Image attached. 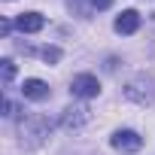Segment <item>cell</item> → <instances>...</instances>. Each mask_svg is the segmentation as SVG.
Wrapping results in <instances>:
<instances>
[{
	"label": "cell",
	"mask_w": 155,
	"mask_h": 155,
	"mask_svg": "<svg viewBox=\"0 0 155 155\" xmlns=\"http://www.w3.org/2000/svg\"><path fill=\"white\" fill-rule=\"evenodd\" d=\"M43 25H46V18L40 12H21V15H15V28L21 34H37V31H43Z\"/></svg>",
	"instance_id": "4"
},
{
	"label": "cell",
	"mask_w": 155,
	"mask_h": 155,
	"mask_svg": "<svg viewBox=\"0 0 155 155\" xmlns=\"http://www.w3.org/2000/svg\"><path fill=\"white\" fill-rule=\"evenodd\" d=\"M113 28H116V34H125V37H128V34H134V31L140 28V12H137V9H125V12L116 18V25H113Z\"/></svg>",
	"instance_id": "6"
},
{
	"label": "cell",
	"mask_w": 155,
	"mask_h": 155,
	"mask_svg": "<svg viewBox=\"0 0 155 155\" xmlns=\"http://www.w3.org/2000/svg\"><path fill=\"white\" fill-rule=\"evenodd\" d=\"M88 119H91V116H88V110H85V107H70V110H64L61 125H64V128H82Z\"/></svg>",
	"instance_id": "7"
},
{
	"label": "cell",
	"mask_w": 155,
	"mask_h": 155,
	"mask_svg": "<svg viewBox=\"0 0 155 155\" xmlns=\"http://www.w3.org/2000/svg\"><path fill=\"white\" fill-rule=\"evenodd\" d=\"M21 94L28 97V101H49V85L43 82V79H25L21 82Z\"/></svg>",
	"instance_id": "5"
},
{
	"label": "cell",
	"mask_w": 155,
	"mask_h": 155,
	"mask_svg": "<svg viewBox=\"0 0 155 155\" xmlns=\"http://www.w3.org/2000/svg\"><path fill=\"white\" fill-rule=\"evenodd\" d=\"M67 6H70V9H73V6L79 9V0H67ZM79 12H82V9H79Z\"/></svg>",
	"instance_id": "13"
},
{
	"label": "cell",
	"mask_w": 155,
	"mask_h": 155,
	"mask_svg": "<svg viewBox=\"0 0 155 155\" xmlns=\"http://www.w3.org/2000/svg\"><path fill=\"white\" fill-rule=\"evenodd\" d=\"M9 31H12V21H3V25H0V34H3V37H9Z\"/></svg>",
	"instance_id": "12"
},
{
	"label": "cell",
	"mask_w": 155,
	"mask_h": 155,
	"mask_svg": "<svg viewBox=\"0 0 155 155\" xmlns=\"http://www.w3.org/2000/svg\"><path fill=\"white\" fill-rule=\"evenodd\" d=\"M70 91H73V97L88 101V97H97L101 94V82H97V76H91V73H79V76H73Z\"/></svg>",
	"instance_id": "1"
},
{
	"label": "cell",
	"mask_w": 155,
	"mask_h": 155,
	"mask_svg": "<svg viewBox=\"0 0 155 155\" xmlns=\"http://www.w3.org/2000/svg\"><path fill=\"white\" fill-rule=\"evenodd\" d=\"M49 119H43V116H31V119H25L21 122V134H28L31 137V146H40L43 143V137H49Z\"/></svg>",
	"instance_id": "2"
},
{
	"label": "cell",
	"mask_w": 155,
	"mask_h": 155,
	"mask_svg": "<svg viewBox=\"0 0 155 155\" xmlns=\"http://www.w3.org/2000/svg\"><path fill=\"white\" fill-rule=\"evenodd\" d=\"M3 116H6V119L15 116V104H12V101H3Z\"/></svg>",
	"instance_id": "10"
},
{
	"label": "cell",
	"mask_w": 155,
	"mask_h": 155,
	"mask_svg": "<svg viewBox=\"0 0 155 155\" xmlns=\"http://www.w3.org/2000/svg\"><path fill=\"white\" fill-rule=\"evenodd\" d=\"M0 64H3V82L9 85V82H12V76H15V64H12L9 58H3V61H0Z\"/></svg>",
	"instance_id": "9"
},
{
	"label": "cell",
	"mask_w": 155,
	"mask_h": 155,
	"mask_svg": "<svg viewBox=\"0 0 155 155\" xmlns=\"http://www.w3.org/2000/svg\"><path fill=\"white\" fill-rule=\"evenodd\" d=\"M110 3H113V0H91V6H94V9H107Z\"/></svg>",
	"instance_id": "11"
},
{
	"label": "cell",
	"mask_w": 155,
	"mask_h": 155,
	"mask_svg": "<svg viewBox=\"0 0 155 155\" xmlns=\"http://www.w3.org/2000/svg\"><path fill=\"white\" fill-rule=\"evenodd\" d=\"M43 61H46V64H58V61H61V49H58V46H46V49H43Z\"/></svg>",
	"instance_id": "8"
},
{
	"label": "cell",
	"mask_w": 155,
	"mask_h": 155,
	"mask_svg": "<svg viewBox=\"0 0 155 155\" xmlns=\"http://www.w3.org/2000/svg\"><path fill=\"white\" fill-rule=\"evenodd\" d=\"M110 143H113L119 152H137V149H143V137H140L137 131H131V128H125V131H116Z\"/></svg>",
	"instance_id": "3"
}]
</instances>
